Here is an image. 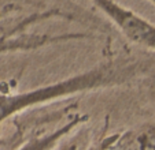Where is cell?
I'll list each match as a JSON object with an SVG mask.
<instances>
[{
  "mask_svg": "<svg viewBox=\"0 0 155 150\" xmlns=\"http://www.w3.org/2000/svg\"><path fill=\"white\" fill-rule=\"evenodd\" d=\"M130 71L132 66L108 63L48 86L37 87L35 90H28L24 93H15V94H0V123L17 115L21 111L35 105L44 104L61 97L73 95L84 90L120 83L129 78Z\"/></svg>",
  "mask_w": 155,
  "mask_h": 150,
  "instance_id": "1",
  "label": "cell"
},
{
  "mask_svg": "<svg viewBox=\"0 0 155 150\" xmlns=\"http://www.w3.org/2000/svg\"><path fill=\"white\" fill-rule=\"evenodd\" d=\"M95 4L129 41L155 51V25L113 2H96Z\"/></svg>",
  "mask_w": 155,
  "mask_h": 150,
  "instance_id": "2",
  "label": "cell"
},
{
  "mask_svg": "<svg viewBox=\"0 0 155 150\" xmlns=\"http://www.w3.org/2000/svg\"><path fill=\"white\" fill-rule=\"evenodd\" d=\"M52 141H54V138H48V139H45V141H36L35 143L26 145L24 149H21V150H43L47 147L48 142H52Z\"/></svg>",
  "mask_w": 155,
  "mask_h": 150,
  "instance_id": "3",
  "label": "cell"
}]
</instances>
